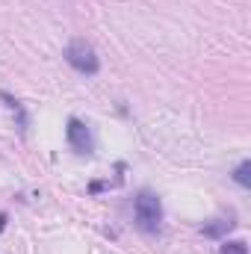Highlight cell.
Instances as JSON below:
<instances>
[{"label": "cell", "instance_id": "7", "mask_svg": "<svg viewBox=\"0 0 251 254\" xmlns=\"http://www.w3.org/2000/svg\"><path fill=\"white\" fill-rule=\"evenodd\" d=\"M6 228V213H0V231Z\"/></svg>", "mask_w": 251, "mask_h": 254}, {"label": "cell", "instance_id": "1", "mask_svg": "<svg viewBox=\"0 0 251 254\" xmlns=\"http://www.w3.org/2000/svg\"><path fill=\"white\" fill-rule=\"evenodd\" d=\"M133 216H136V225L145 231V234H157L160 225H163V204L160 198L151 190H142L133 201Z\"/></svg>", "mask_w": 251, "mask_h": 254}, {"label": "cell", "instance_id": "3", "mask_svg": "<svg viewBox=\"0 0 251 254\" xmlns=\"http://www.w3.org/2000/svg\"><path fill=\"white\" fill-rule=\"evenodd\" d=\"M65 139H68V145H71V151L74 154H92V148H95V142H92V133H89V127L86 122H80L77 116H71L68 119V125H65Z\"/></svg>", "mask_w": 251, "mask_h": 254}, {"label": "cell", "instance_id": "6", "mask_svg": "<svg viewBox=\"0 0 251 254\" xmlns=\"http://www.w3.org/2000/svg\"><path fill=\"white\" fill-rule=\"evenodd\" d=\"M222 254H249V249H246L243 240H234V243H225L222 246Z\"/></svg>", "mask_w": 251, "mask_h": 254}, {"label": "cell", "instance_id": "2", "mask_svg": "<svg viewBox=\"0 0 251 254\" xmlns=\"http://www.w3.org/2000/svg\"><path fill=\"white\" fill-rule=\"evenodd\" d=\"M65 60L74 71L80 74H98L101 71V60L95 54V48L86 42V39H71L68 48H65Z\"/></svg>", "mask_w": 251, "mask_h": 254}, {"label": "cell", "instance_id": "4", "mask_svg": "<svg viewBox=\"0 0 251 254\" xmlns=\"http://www.w3.org/2000/svg\"><path fill=\"white\" fill-rule=\"evenodd\" d=\"M231 228H234V219L228 216V219H216L213 225H204V234H207V237H222V234L231 231Z\"/></svg>", "mask_w": 251, "mask_h": 254}, {"label": "cell", "instance_id": "5", "mask_svg": "<svg viewBox=\"0 0 251 254\" xmlns=\"http://www.w3.org/2000/svg\"><path fill=\"white\" fill-rule=\"evenodd\" d=\"M234 181H237L240 187H251V163H249V160H243V163L237 166V172H234Z\"/></svg>", "mask_w": 251, "mask_h": 254}]
</instances>
